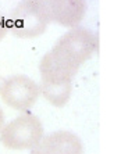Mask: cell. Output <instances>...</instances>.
Wrapping results in <instances>:
<instances>
[{"label": "cell", "instance_id": "6da1fadb", "mask_svg": "<svg viewBox=\"0 0 121 154\" xmlns=\"http://www.w3.org/2000/svg\"><path fill=\"white\" fill-rule=\"evenodd\" d=\"M97 36L84 26L70 28L56 42L39 63L40 82L67 83L72 82L82 64L97 51Z\"/></svg>", "mask_w": 121, "mask_h": 154}, {"label": "cell", "instance_id": "7a4b0ae2", "mask_svg": "<svg viewBox=\"0 0 121 154\" xmlns=\"http://www.w3.org/2000/svg\"><path fill=\"white\" fill-rule=\"evenodd\" d=\"M8 31L20 39H33L46 32L50 17L43 0H21L7 18Z\"/></svg>", "mask_w": 121, "mask_h": 154}, {"label": "cell", "instance_id": "3957f363", "mask_svg": "<svg viewBox=\"0 0 121 154\" xmlns=\"http://www.w3.org/2000/svg\"><path fill=\"white\" fill-rule=\"evenodd\" d=\"M45 136L40 119L25 112L11 119L0 129V143L8 150H32Z\"/></svg>", "mask_w": 121, "mask_h": 154}, {"label": "cell", "instance_id": "277c9868", "mask_svg": "<svg viewBox=\"0 0 121 154\" xmlns=\"http://www.w3.org/2000/svg\"><path fill=\"white\" fill-rule=\"evenodd\" d=\"M40 96L39 85L24 74H15L0 85V99L7 107L17 111H28Z\"/></svg>", "mask_w": 121, "mask_h": 154}, {"label": "cell", "instance_id": "5b68a950", "mask_svg": "<svg viewBox=\"0 0 121 154\" xmlns=\"http://www.w3.org/2000/svg\"><path fill=\"white\" fill-rule=\"evenodd\" d=\"M50 21L65 28L81 24L86 14V0H43Z\"/></svg>", "mask_w": 121, "mask_h": 154}, {"label": "cell", "instance_id": "8992f818", "mask_svg": "<svg viewBox=\"0 0 121 154\" xmlns=\"http://www.w3.org/2000/svg\"><path fill=\"white\" fill-rule=\"evenodd\" d=\"M39 146L49 154H84V143L70 131H56L43 136Z\"/></svg>", "mask_w": 121, "mask_h": 154}, {"label": "cell", "instance_id": "52a82bcc", "mask_svg": "<svg viewBox=\"0 0 121 154\" xmlns=\"http://www.w3.org/2000/svg\"><path fill=\"white\" fill-rule=\"evenodd\" d=\"M40 96L54 107H64L70 101L72 92V82L59 83V85H52V83H39Z\"/></svg>", "mask_w": 121, "mask_h": 154}, {"label": "cell", "instance_id": "ba28073f", "mask_svg": "<svg viewBox=\"0 0 121 154\" xmlns=\"http://www.w3.org/2000/svg\"><path fill=\"white\" fill-rule=\"evenodd\" d=\"M8 33V22L7 18L4 17L2 13H0V42L6 38V35Z\"/></svg>", "mask_w": 121, "mask_h": 154}, {"label": "cell", "instance_id": "9c48e42d", "mask_svg": "<svg viewBox=\"0 0 121 154\" xmlns=\"http://www.w3.org/2000/svg\"><path fill=\"white\" fill-rule=\"evenodd\" d=\"M29 154H49V153H47V151L45 150L42 146H39V144H38V146L33 147L32 150H31V153H29Z\"/></svg>", "mask_w": 121, "mask_h": 154}, {"label": "cell", "instance_id": "30bf717a", "mask_svg": "<svg viewBox=\"0 0 121 154\" xmlns=\"http://www.w3.org/2000/svg\"><path fill=\"white\" fill-rule=\"evenodd\" d=\"M4 121H6V117H4V112H3V108L0 107V129L4 126Z\"/></svg>", "mask_w": 121, "mask_h": 154}]
</instances>
